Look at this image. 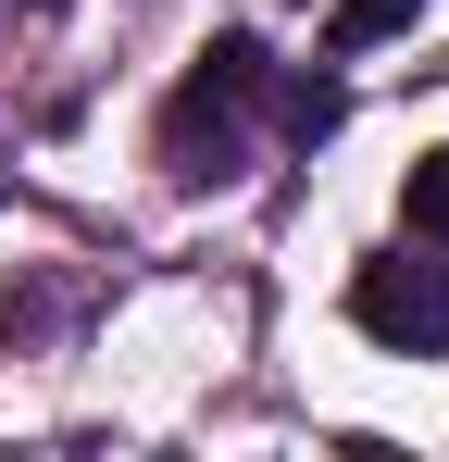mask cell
<instances>
[{
    "label": "cell",
    "instance_id": "obj_1",
    "mask_svg": "<svg viewBox=\"0 0 449 462\" xmlns=\"http://www.w3.org/2000/svg\"><path fill=\"white\" fill-rule=\"evenodd\" d=\"M250 88H262V51H250V38H213V51H200V76L175 88L162 151H175L188 188H224V175H237V100H250Z\"/></svg>",
    "mask_w": 449,
    "mask_h": 462
},
{
    "label": "cell",
    "instance_id": "obj_2",
    "mask_svg": "<svg viewBox=\"0 0 449 462\" xmlns=\"http://www.w3.org/2000/svg\"><path fill=\"white\" fill-rule=\"evenodd\" d=\"M350 312H362V337H387V350H449V275L437 263H362L350 275Z\"/></svg>",
    "mask_w": 449,
    "mask_h": 462
},
{
    "label": "cell",
    "instance_id": "obj_3",
    "mask_svg": "<svg viewBox=\"0 0 449 462\" xmlns=\"http://www.w3.org/2000/svg\"><path fill=\"white\" fill-rule=\"evenodd\" d=\"M399 25H425V0H337V51H374Z\"/></svg>",
    "mask_w": 449,
    "mask_h": 462
},
{
    "label": "cell",
    "instance_id": "obj_4",
    "mask_svg": "<svg viewBox=\"0 0 449 462\" xmlns=\"http://www.w3.org/2000/svg\"><path fill=\"white\" fill-rule=\"evenodd\" d=\"M399 213H412V237H449V151H425V162H412Z\"/></svg>",
    "mask_w": 449,
    "mask_h": 462
},
{
    "label": "cell",
    "instance_id": "obj_5",
    "mask_svg": "<svg viewBox=\"0 0 449 462\" xmlns=\"http://www.w3.org/2000/svg\"><path fill=\"white\" fill-rule=\"evenodd\" d=\"M337 125V88H288V138H325Z\"/></svg>",
    "mask_w": 449,
    "mask_h": 462
}]
</instances>
